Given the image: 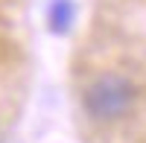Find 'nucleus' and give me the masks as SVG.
I'll list each match as a JSON object with an SVG mask.
<instances>
[{"label":"nucleus","mask_w":146,"mask_h":143,"mask_svg":"<svg viewBox=\"0 0 146 143\" xmlns=\"http://www.w3.org/2000/svg\"><path fill=\"white\" fill-rule=\"evenodd\" d=\"M137 99V88L131 85V79L120 73H102L96 76L82 93V105L88 117H94L96 123H111L120 120L131 111V105Z\"/></svg>","instance_id":"obj_1"},{"label":"nucleus","mask_w":146,"mask_h":143,"mask_svg":"<svg viewBox=\"0 0 146 143\" xmlns=\"http://www.w3.org/2000/svg\"><path fill=\"white\" fill-rule=\"evenodd\" d=\"M73 18H76V6H73V0H53L50 3V12H47V21H50V29L53 32H67Z\"/></svg>","instance_id":"obj_2"}]
</instances>
